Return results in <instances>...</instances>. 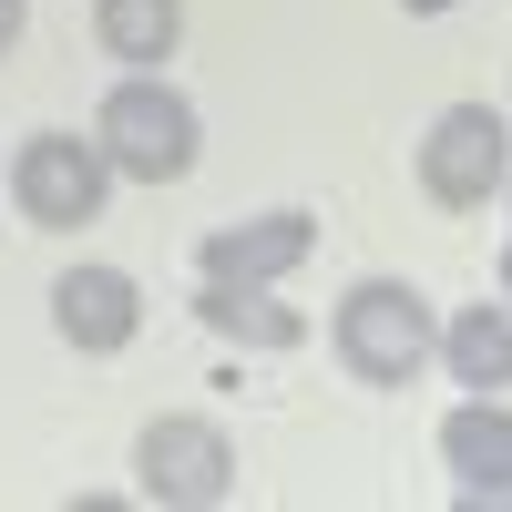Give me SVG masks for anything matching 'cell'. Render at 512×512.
Here are the masks:
<instances>
[{"label": "cell", "instance_id": "cell-1", "mask_svg": "<svg viewBox=\"0 0 512 512\" xmlns=\"http://www.w3.org/2000/svg\"><path fill=\"white\" fill-rule=\"evenodd\" d=\"M328 349H338V369L359 390H410L441 359V318H431V297L410 277H359L338 297V318H328Z\"/></svg>", "mask_w": 512, "mask_h": 512}, {"label": "cell", "instance_id": "cell-2", "mask_svg": "<svg viewBox=\"0 0 512 512\" xmlns=\"http://www.w3.org/2000/svg\"><path fill=\"white\" fill-rule=\"evenodd\" d=\"M93 144L113 164V185H185L195 154H205V123L164 72H123L93 113Z\"/></svg>", "mask_w": 512, "mask_h": 512}, {"label": "cell", "instance_id": "cell-3", "mask_svg": "<svg viewBox=\"0 0 512 512\" xmlns=\"http://www.w3.org/2000/svg\"><path fill=\"white\" fill-rule=\"evenodd\" d=\"M134 492L164 502V512H216V502L236 492V441H226V420H195V410L144 420V441H134Z\"/></svg>", "mask_w": 512, "mask_h": 512}, {"label": "cell", "instance_id": "cell-4", "mask_svg": "<svg viewBox=\"0 0 512 512\" xmlns=\"http://www.w3.org/2000/svg\"><path fill=\"white\" fill-rule=\"evenodd\" d=\"M512 185V123L492 103H451L431 113V134H420V195L451 205V216H472Z\"/></svg>", "mask_w": 512, "mask_h": 512}, {"label": "cell", "instance_id": "cell-5", "mask_svg": "<svg viewBox=\"0 0 512 512\" xmlns=\"http://www.w3.org/2000/svg\"><path fill=\"white\" fill-rule=\"evenodd\" d=\"M103 195H113V164H103L93 134H31V144L11 154V205H21L31 226H52V236L93 226Z\"/></svg>", "mask_w": 512, "mask_h": 512}, {"label": "cell", "instance_id": "cell-6", "mask_svg": "<svg viewBox=\"0 0 512 512\" xmlns=\"http://www.w3.org/2000/svg\"><path fill=\"white\" fill-rule=\"evenodd\" d=\"M441 472H451V492L461 502H502L512 512V400L502 390H472L451 420H441Z\"/></svg>", "mask_w": 512, "mask_h": 512}, {"label": "cell", "instance_id": "cell-7", "mask_svg": "<svg viewBox=\"0 0 512 512\" xmlns=\"http://www.w3.org/2000/svg\"><path fill=\"white\" fill-rule=\"evenodd\" d=\"M52 328L82 359H113V349H134V328H144V287L123 267H72V277H52Z\"/></svg>", "mask_w": 512, "mask_h": 512}, {"label": "cell", "instance_id": "cell-8", "mask_svg": "<svg viewBox=\"0 0 512 512\" xmlns=\"http://www.w3.org/2000/svg\"><path fill=\"white\" fill-rule=\"evenodd\" d=\"M308 256H318V216H308V205H277V216H246V226H216V236H205L195 246V267L205 277H297V267H308Z\"/></svg>", "mask_w": 512, "mask_h": 512}, {"label": "cell", "instance_id": "cell-9", "mask_svg": "<svg viewBox=\"0 0 512 512\" xmlns=\"http://www.w3.org/2000/svg\"><path fill=\"white\" fill-rule=\"evenodd\" d=\"M195 318L216 328L226 349H256V359H277V349L308 338V318H297L267 277H205V287H195Z\"/></svg>", "mask_w": 512, "mask_h": 512}, {"label": "cell", "instance_id": "cell-10", "mask_svg": "<svg viewBox=\"0 0 512 512\" xmlns=\"http://www.w3.org/2000/svg\"><path fill=\"white\" fill-rule=\"evenodd\" d=\"M441 369L461 390H512V308H451L441 318Z\"/></svg>", "mask_w": 512, "mask_h": 512}, {"label": "cell", "instance_id": "cell-11", "mask_svg": "<svg viewBox=\"0 0 512 512\" xmlns=\"http://www.w3.org/2000/svg\"><path fill=\"white\" fill-rule=\"evenodd\" d=\"M93 31H103L113 62L164 72V62H175V41H185V0H93Z\"/></svg>", "mask_w": 512, "mask_h": 512}, {"label": "cell", "instance_id": "cell-12", "mask_svg": "<svg viewBox=\"0 0 512 512\" xmlns=\"http://www.w3.org/2000/svg\"><path fill=\"white\" fill-rule=\"evenodd\" d=\"M21 21H31V0H0V62L21 52Z\"/></svg>", "mask_w": 512, "mask_h": 512}, {"label": "cell", "instance_id": "cell-13", "mask_svg": "<svg viewBox=\"0 0 512 512\" xmlns=\"http://www.w3.org/2000/svg\"><path fill=\"white\" fill-rule=\"evenodd\" d=\"M400 11H420V21H441V11H461V0H400Z\"/></svg>", "mask_w": 512, "mask_h": 512}, {"label": "cell", "instance_id": "cell-14", "mask_svg": "<svg viewBox=\"0 0 512 512\" xmlns=\"http://www.w3.org/2000/svg\"><path fill=\"white\" fill-rule=\"evenodd\" d=\"M502 308H512V246H502Z\"/></svg>", "mask_w": 512, "mask_h": 512}, {"label": "cell", "instance_id": "cell-15", "mask_svg": "<svg viewBox=\"0 0 512 512\" xmlns=\"http://www.w3.org/2000/svg\"><path fill=\"white\" fill-rule=\"evenodd\" d=\"M502 205H512V185H502Z\"/></svg>", "mask_w": 512, "mask_h": 512}]
</instances>
